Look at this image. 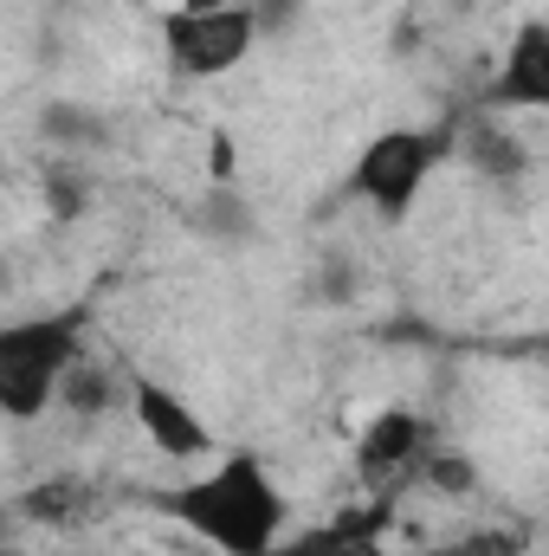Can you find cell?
<instances>
[{
    "label": "cell",
    "mask_w": 549,
    "mask_h": 556,
    "mask_svg": "<svg viewBox=\"0 0 549 556\" xmlns=\"http://www.w3.org/2000/svg\"><path fill=\"white\" fill-rule=\"evenodd\" d=\"M149 505L220 556H278L291 531V492L259 453H220L207 466H188V479L155 492Z\"/></svg>",
    "instance_id": "cell-1"
},
{
    "label": "cell",
    "mask_w": 549,
    "mask_h": 556,
    "mask_svg": "<svg viewBox=\"0 0 549 556\" xmlns=\"http://www.w3.org/2000/svg\"><path fill=\"white\" fill-rule=\"evenodd\" d=\"M85 324L91 311H46V317H20L0 330V415L7 420H39L59 408L65 376L85 363Z\"/></svg>",
    "instance_id": "cell-2"
},
{
    "label": "cell",
    "mask_w": 549,
    "mask_h": 556,
    "mask_svg": "<svg viewBox=\"0 0 549 556\" xmlns=\"http://www.w3.org/2000/svg\"><path fill=\"white\" fill-rule=\"evenodd\" d=\"M459 155V124H395V130H375V137L356 149L349 162V194L382 220V227H401L426 181Z\"/></svg>",
    "instance_id": "cell-3"
},
{
    "label": "cell",
    "mask_w": 549,
    "mask_h": 556,
    "mask_svg": "<svg viewBox=\"0 0 549 556\" xmlns=\"http://www.w3.org/2000/svg\"><path fill=\"white\" fill-rule=\"evenodd\" d=\"M259 20H253V7L246 0H233V7H207V13H194V7H168L162 13V52H168V72L175 78H188V85H207V78H227V72H240L253 52H259Z\"/></svg>",
    "instance_id": "cell-4"
},
{
    "label": "cell",
    "mask_w": 549,
    "mask_h": 556,
    "mask_svg": "<svg viewBox=\"0 0 549 556\" xmlns=\"http://www.w3.org/2000/svg\"><path fill=\"white\" fill-rule=\"evenodd\" d=\"M130 420L142 427V440L175 459V466H207L214 459V427L201 420V408L175 389V382H155V376H130Z\"/></svg>",
    "instance_id": "cell-5"
},
{
    "label": "cell",
    "mask_w": 549,
    "mask_h": 556,
    "mask_svg": "<svg viewBox=\"0 0 549 556\" xmlns=\"http://www.w3.org/2000/svg\"><path fill=\"white\" fill-rule=\"evenodd\" d=\"M485 111L491 117H549V20L531 13L518 20V33L505 39V59L485 85Z\"/></svg>",
    "instance_id": "cell-6"
},
{
    "label": "cell",
    "mask_w": 549,
    "mask_h": 556,
    "mask_svg": "<svg viewBox=\"0 0 549 556\" xmlns=\"http://www.w3.org/2000/svg\"><path fill=\"white\" fill-rule=\"evenodd\" d=\"M439 446V427L420 415V408H382L356 433V472L375 479V485H401L426 466V453Z\"/></svg>",
    "instance_id": "cell-7"
},
{
    "label": "cell",
    "mask_w": 549,
    "mask_h": 556,
    "mask_svg": "<svg viewBox=\"0 0 549 556\" xmlns=\"http://www.w3.org/2000/svg\"><path fill=\"white\" fill-rule=\"evenodd\" d=\"M459 162L472 181H485L491 194H518L531 181V142L518 137L511 124H498L491 111L459 117Z\"/></svg>",
    "instance_id": "cell-8"
},
{
    "label": "cell",
    "mask_w": 549,
    "mask_h": 556,
    "mask_svg": "<svg viewBox=\"0 0 549 556\" xmlns=\"http://www.w3.org/2000/svg\"><path fill=\"white\" fill-rule=\"evenodd\" d=\"M194 233L201 240H214V247H246V240H259V207L233 188V181H214L201 201H194Z\"/></svg>",
    "instance_id": "cell-9"
},
{
    "label": "cell",
    "mask_w": 549,
    "mask_h": 556,
    "mask_svg": "<svg viewBox=\"0 0 549 556\" xmlns=\"http://www.w3.org/2000/svg\"><path fill=\"white\" fill-rule=\"evenodd\" d=\"M59 408L72 420H104L117 415V408H130V376H117L111 363H78L72 376H65V389H59Z\"/></svg>",
    "instance_id": "cell-10"
},
{
    "label": "cell",
    "mask_w": 549,
    "mask_h": 556,
    "mask_svg": "<svg viewBox=\"0 0 549 556\" xmlns=\"http://www.w3.org/2000/svg\"><path fill=\"white\" fill-rule=\"evenodd\" d=\"M39 137L52 142V149H98V142H111V117L91 111V104L52 98V104L39 111Z\"/></svg>",
    "instance_id": "cell-11"
},
{
    "label": "cell",
    "mask_w": 549,
    "mask_h": 556,
    "mask_svg": "<svg viewBox=\"0 0 549 556\" xmlns=\"http://www.w3.org/2000/svg\"><path fill=\"white\" fill-rule=\"evenodd\" d=\"M478 479H485V472H478V459H472V453H459V446H446V440H439V446L426 453V466L413 472V485H420V492H433V498H472V492H478Z\"/></svg>",
    "instance_id": "cell-12"
},
{
    "label": "cell",
    "mask_w": 549,
    "mask_h": 556,
    "mask_svg": "<svg viewBox=\"0 0 549 556\" xmlns=\"http://www.w3.org/2000/svg\"><path fill=\"white\" fill-rule=\"evenodd\" d=\"M78 505H85V485H78V479H39L33 492L13 498V511L33 518V525H72Z\"/></svg>",
    "instance_id": "cell-13"
},
{
    "label": "cell",
    "mask_w": 549,
    "mask_h": 556,
    "mask_svg": "<svg viewBox=\"0 0 549 556\" xmlns=\"http://www.w3.org/2000/svg\"><path fill=\"white\" fill-rule=\"evenodd\" d=\"M46 207H52V220H78V207H85L78 168H52V175H46Z\"/></svg>",
    "instance_id": "cell-14"
},
{
    "label": "cell",
    "mask_w": 549,
    "mask_h": 556,
    "mask_svg": "<svg viewBox=\"0 0 549 556\" xmlns=\"http://www.w3.org/2000/svg\"><path fill=\"white\" fill-rule=\"evenodd\" d=\"M246 7H253L259 33H266V39H278V33H291V26L304 20V7H310V0H246Z\"/></svg>",
    "instance_id": "cell-15"
},
{
    "label": "cell",
    "mask_w": 549,
    "mask_h": 556,
    "mask_svg": "<svg viewBox=\"0 0 549 556\" xmlns=\"http://www.w3.org/2000/svg\"><path fill=\"white\" fill-rule=\"evenodd\" d=\"M446 556H524L518 531H472L465 544H446Z\"/></svg>",
    "instance_id": "cell-16"
},
{
    "label": "cell",
    "mask_w": 549,
    "mask_h": 556,
    "mask_svg": "<svg viewBox=\"0 0 549 556\" xmlns=\"http://www.w3.org/2000/svg\"><path fill=\"white\" fill-rule=\"evenodd\" d=\"M518 356H531V363H544L549 369V330L544 337H531V343H518Z\"/></svg>",
    "instance_id": "cell-17"
},
{
    "label": "cell",
    "mask_w": 549,
    "mask_h": 556,
    "mask_svg": "<svg viewBox=\"0 0 549 556\" xmlns=\"http://www.w3.org/2000/svg\"><path fill=\"white\" fill-rule=\"evenodd\" d=\"M175 7H194V13H207V7H233V0H175Z\"/></svg>",
    "instance_id": "cell-18"
},
{
    "label": "cell",
    "mask_w": 549,
    "mask_h": 556,
    "mask_svg": "<svg viewBox=\"0 0 549 556\" xmlns=\"http://www.w3.org/2000/svg\"><path fill=\"white\" fill-rule=\"evenodd\" d=\"M452 7H472V0H452Z\"/></svg>",
    "instance_id": "cell-19"
}]
</instances>
